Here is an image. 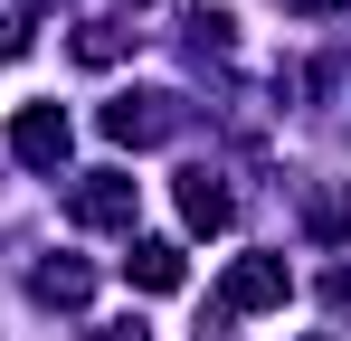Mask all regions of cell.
<instances>
[{
    "mask_svg": "<svg viewBox=\"0 0 351 341\" xmlns=\"http://www.w3.org/2000/svg\"><path fill=\"white\" fill-rule=\"evenodd\" d=\"M133 209H143L133 170H76V190H66V218L76 227H133Z\"/></svg>",
    "mask_w": 351,
    "mask_h": 341,
    "instance_id": "1",
    "label": "cell"
},
{
    "mask_svg": "<svg viewBox=\"0 0 351 341\" xmlns=\"http://www.w3.org/2000/svg\"><path fill=\"white\" fill-rule=\"evenodd\" d=\"M66 152H76V123H66L58 105H19V123H10V162H29V170H66Z\"/></svg>",
    "mask_w": 351,
    "mask_h": 341,
    "instance_id": "2",
    "label": "cell"
},
{
    "mask_svg": "<svg viewBox=\"0 0 351 341\" xmlns=\"http://www.w3.org/2000/svg\"><path fill=\"white\" fill-rule=\"evenodd\" d=\"M285 294H294L285 256H237L228 275H219V303H228V313H276Z\"/></svg>",
    "mask_w": 351,
    "mask_h": 341,
    "instance_id": "3",
    "label": "cell"
},
{
    "mask_svg": "<svg viewBox=\"0 0 351 341\" xmlns=\"http://www.w3.org/2000/svg\"><path fill=\"white\" fill-rule=\"evenodd\" d=\"M105 133L133 142V152H143V142H171L180 133V95H114V105H105Z\"/></svg>",
    "mask_w": 351,
    "mask_h": 341,
    "instance_id": "4",
    "label": "cell"
},
{
    "mask_svg": "<svg viewBox=\"0 0 351 341\" xmlns=\"http://www.w3.org/2000/svg\"><path fill=\"white\" fill-rule=\"evenodd\" d=\"M180 218L199 227V237H219V227L237 218V190L219 180V170H180Z\"/></svg>",
    "mask_w": 351,
    "mask_h": 341,
    "instance_id": "5",
    "label": "cell"
},
{
    "mask_svg": "<svg viewBox=\"0 0 351 341\" xmlns=\"http://www.w3.org/2000/svg\"><path fill=\"white\" fill-rule=\"evenodd\" d=\"M123 275L143 284V294H180V284H190V256H180L171 237H133V256H123Z\"/></svg>",
    "mask_w": 351,
    "mask_h": 341,
    "instance_id": "6",
    "label": "cell"
},
{
    "mask_svg": "<svg viewBox=\"0 0 351 341\" xmlns=\"http://www.w3.org/2000/svg\"><path fill=\"white\" fill-rule=\"evenodd\" d=\"M29 294H38V303H86V294H95V266H86V256H48V266L29 275Z\"/></svg>",
    "mask_w": 351,
    "mask_h": 341,
    "instance_id": "7",
    "label": "cell"
},
{
    "mask_svg": "<svg viewBox=\"0 0 351 341\" xmlns=\"http://www.w3.org/2000/svg\"><path fill=\"white\" fill-rule=\"evenodd\" d=\"M123 48H133V29H123V19H86V29H76V66H114Z\"/></svg>",
    "mask_w": 351,
    "mask_h": 341,
    "instance_id": "8",
    "label": "cell"
},
{
    "mask_svg": "<svg viewBox=\"0 0 351 341\" xmlns=\"http://www.w3.org/2000/svg\"><path fill=\"white\" fill-rule=\"evenodd\" d=\"M304 227H313V237H351V190H332V180L304 190Z\"/></svg>",
    "mask_w": 351,
    "mask_h": 341,
    "instance_id": "9",
    "label": "cell"
},
{
    "mask_svg": "<svg viewBox=\"0 0 351 341\" xmlns=\"http://www.w3.org/2000/svg\"><path fill=\"white\" fill-rule=\"evenodd\" d=\"M180 29H190V57H228L237 48V19H228V10H190Z\"/></svg>",
    "mask_w": 351,
    "mask_h": 341,
    "instance_id": "10",
    "label": "cell"
},
{
    "mask_svg": "<svg viewBox=\"0 0 351 341\" xmlns=\"http://www.w3.org/2000/svg\"><path fill=\"white\" fill-rule=\"evenodd\" d=\"M323 313H332V323H351V266H332V275H323Z\"/></svg>",
    "mask_w": 351,
    "mask_h": 341,
    "instance_id": "11",
    "label": "cell"
},
{
    "mask_svg": "<svg viewBox=\"0 0 351 341\" xmlns=\"http://www.w3.org/2000/svg\"><path fill=\"white\" fill-rule=\"evenodd\" d=\"M19 48H29V29H19V19H0V66H10Z\"/></svg>",
    "mask_w": 351,
    "mask_h": 341,
    "instance_id": "12",
    "label": "cell"
},
{
    "mask_svg": "<svg viewBox=\"0 0 351 341\" xmlns=\"http://www.w3.org/2000/svg\"><path fill=\"white\" fill-rule=\"evenodd\" d=\"M95 341H152L143 323H95Z\"/></svg>",
    "mask_w": 351,
    "mask_h": 341,
    "instance_id": "13",
    "label": "cell"
},
{
    "mask_svg": "<svg viewBox=\"0 0 351 341\" xmlns=\"http://www.w3.org/2000/svg\"><path fill=\"white\" fill-rule=\"evenodd\" d=\"M294 10H313V19H332V10H351V0H294Z\"/></svg>",
    "mask_w": 351,
    "mask_h": 341,
    "instance_id": "14",
    "label": "cell"
}]
</instances>
